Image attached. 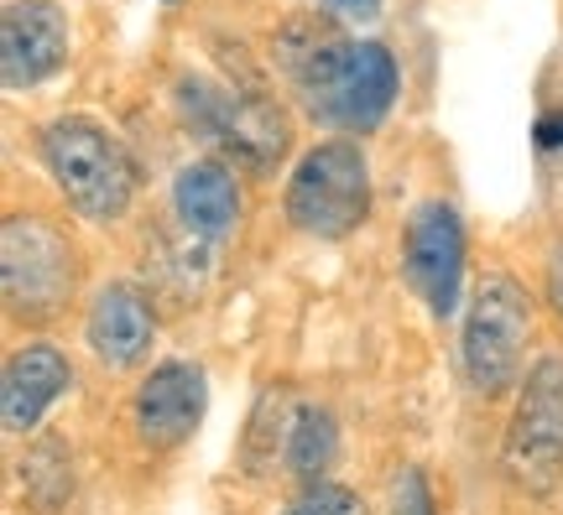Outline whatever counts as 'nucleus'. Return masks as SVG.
I'll use <instances>...</instances> for the list:
<instances>
[{
    "mask_svg": "<svg viewBox=\"0 0 563 515\" xmlns=\"http://www.w3.org/2000/svg\"><path fill=\"white\" fill-rule=\"evenodd\" d=\"M68 58V16L58 0H11L0 16V79L5 89H32L53 79Z\"/></svg>",
    "mask_w": 563,
    "mask_h": 515,
    "instance_id": "obj_9",
    "label": "nucleus"
},
{
    "mask_svg": "<svg viewBox=\"0 0 563 515\" xmlns=\"http://www.w3.org/2000/svg\"><path fill=\"white\" fill-rule=\"evenodd\" d=\"M391 515H433V495L422 469H402V479L391 484Z\"/></svg>",
    "mask_w": 563,
    "mask_h": 515,
    "instance_id": "obj_16",
    "label": "nucleus"
},
{
    "mask_svg": "<svg viewBox=\"0 0 563 515\" xmlns=\"http://www.w3.org/2000/svg\"><path fill=\"white\" fill-rule=\"evenodd\" d=\"M287 515H365V500L355 490H344V484H313L308 495L292 500Z\"/></svg>",
    "mask_w": 563,
    "mask_h": 515,
    "instance_id": "obj_15",
    "label": "nucleus"
},
{
    "mask_svg": "<svg viewBox=\"0 0 563 515\" xmlns=\"http://www.w3.org/2000/svg\"><path fill=\"white\" fill-rule=\"evenodd\" d=\"M183 110L214 146H224L230 157L251 161V167H272L287 152V120L256 94H241V89L230 94L220 83L188 79L183 83Z\"/></svg>",
    "mask_w": 563,
    "mask_h": 515,
    "instance_id": "obj_7",
    "label": "nucleus"
},
{
    "mask_svg": "<svg viewBox=\"0 0 563 515\" xmlns=\"http://www.w3.org/2000/svg\"><path fill=\"white\" fill-rule=\"evenodd\" d=\"M371 214V161L355 141H319L287 178V219L313 239L355 235Z\"/></svg>",
    "mask_w": 563,
    "mask_h": 515,
    "instance_id": "obj_3",
    "label": "nucleus"
},
{
    "mask_svg": "<svg viewBox=\"0 0 563 515\" xmlns=\"http://www.w3.org/2000/svg\"><path fill=\"white\" fill-rule=\"evenodd\" d=\"M334 454H340L334 416L323 412V406H298L292 422H287V433H282V463H287V474L319 479L334 463Z\"/></svg>",
    "mask_w": 563,
    "mask_h": 515,
    "instance_id": "obj_14",
    "label": "nucleus"
},
{
    "mask_svg": "<svg viewBox=\"0 0 563 515\" xmlns=\"http://www.w3.org/2000/svg\"><path fill=\"white\" fill-rule=\"evenodd\" d=\"M84 338L100 359L104 370H131L152 355V338H157V317H152V302L141 298L136 287L125 281H110L100 298L89 302V317H84Z\"/></svg>",
    "mask_w": 563,
    "mask_h": 515,
    "instance_id": "obj_11",
    "label": "nucleus"
},
{
    "mask_svg": "<svg viewBox=\"0 0 563 515\" xmlns=\"http://www.w3.org/2000/svg\"><path fill=\"white\" fill-rule=\"evenodd\" d=\"M203 370L194 359H162L152 376L141 380L136 391V433L152 448H178L194 437V427L203 422Z\"/></svg>",
    "mask_w": 563,
    "mask_h": 515,
    "instance_id": "obj_10",
    "label": "nucleus"
},
{
    "mask_svg": "<svg viewBox=\"0 0 563 515\" xmlns=\"http://www.w3.org/2000/svg\"><path fill=\"white\" fill-rule=\"evenodd\" d=\"M287 74L302 110L350 136H371L397 104V58L371 37H308L287 53Z\"/></svg>",
    "mask_w": 563,
    "mask_h": 515,
    "instance_id": "obj_1",
    "label": "nucleus"
},
{
    "mask_svg": "<svg viewBox=\"0 0 563 515\" xmlns=\"http://www.w3.org/2000/svg\"><path fill=\"white\" fill-rule=\"evenodd\" d=\"M42 161L58 182V193L84 219L110 224L136 199V161L121 141L89 115H58L42 131Z\"/></svg>",
    "mask_w": 563,
    "mask_h": 515,
    "instance_id": "obj_2",
    "label": "nucleus"
},
{
    "mask_svg": "<svg viewBox=\"0 0 563 515\" xmlns=\"http://www.w3.org/2000/svg\"><path fill=\"white\" fill-rule=\"evenodd\" d=\"M0 277L16 317H53L74 292V250L53 224L11 214L0 224Z\"/></svg>",
    "mask_w": 563,
    "mask_h": 515,
    "instance_id": "obj_5",
    "label": "nucleus"
},
{
    "mask_svg": "<svg viewBox=\"0 0 563 515\" xmlns=\"http://www.w3.org/2000/svg\"><path fill=\"white\" fill-rule=\"evenodd\" d=\"M173 209L188 224V235L224 239L241 219V182L220 161H188L173 182Z\"/></svg>",
    "mask_w": 563,
    "mask_h": 515,
    "instance_id": "obj_13",
    "label": "nucleus"
},
{
    "mask_svg": "<svg viewBox=\"0 0 563 515\" xmlns=\"http://www.w3.org/2000/svg\"><path fill=\"white\" fill-rule=\"evenodd\" d=\"M407 281L412 292L428 302L433 317H449L460 307V277H464V224L449 203H422L418 214L407 219Z\"/></svg>",
    "mask_w": 563,
    "mask_h": 515,
    "instance_id": "obj_8",
    "label": "nucleus"
},
{
    "mask_svg": "<svg viewBox=\"0 0 563 515\" xmlns=\"http://www.w3.org/2000/svg\"><path fill=\"white\" fill-rule=\"evenodd\" d=\"M506 469L532 495H548L559 484L563 474V359L559 355L538 359L527 370L517 416L506 427Z\"/></svg>",
    "mask_w": 563,
    "mask_h": 515,
    "instance_id": "obj_6",
    "label": "nucleus"
},
{
    "mask_svg": "<svg viewBox=\"0 0 563 515\" xmlns=\"http://www.w3.org/2000/svg\"><path fill=\"white\" fill-rule=\"evenodd\" d=\"M319 5L329 11V16H340V21H376L386 0H319Z\"/></svg>",
    "mask_w": 563,
    "mask_h": 515,
    "instance_id": "obj_17",
    "label": "nucleus"
},
{
    "mask_svg": "<svg viewBox=\"0 0 563 515\" xmlns=\"http://www.w3.org/2000/svg\"><path fill=\"white\" fill-rule=\"evenodd\" d=\"M548 298H553V307L563 313V239L553 245V256H548Z\"/></svg>",
    "mask_w": 563,
    "mask_h": 515,
    "instance_id": "obj_18",
    "label": "nucleus"
},
{
    "mask_svg": "<svg viewBox=\"0 0 563 515\" xmlns=\"http://www.w3.org/2000/svg\"><path fill=\"white\" fill-rule=\"evenodd\" d=\"M532 328V307L527 292L511 277H485L470 298L464 313V334H460V365L464 380L481 391V396H501L506 385L522 370V344Z\"/></svg>",
    "mask_w": 563,
    "mask_h": 515,
    "instance_id": "obj_4",
    "label": "nucleus"
},
{
    "mask_svg": "<svg viewBox=\"0 0 563 515\" xmlns=\"http://www.w3.org/2000/svg\"><path fill=\"white\" fill-rule=\"evenodd\" d=\"M68 385H74L68 355L53 349V344H26L21 355H11L5 380H0V422H5V433H32L42 422V412Z\"/></svg>",
    "mask_w": 563,
    "mask_h": 515,
    "instance_id": "obj_12",
    "label": "nucleus"
}]
</instances>
